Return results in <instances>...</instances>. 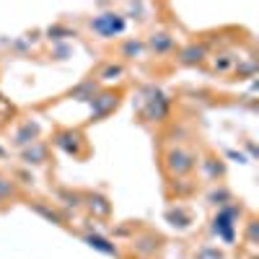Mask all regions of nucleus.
<instances>
[{
	"instance_id": "obj_1",
	"label": "nucleus",
	"mask_w": 259,
	"mask_h": 259,
	"mask_svg": "<svg viewBox=\"0 0 259 259\" xmlns=\"http://www.w3.org/2000/svg\"><path fill=\"white\" fill-rule=\"evenodd\" d=\"M91 29H94L99 36L109 39V36H114V34H122L124 21H122L119 13H101V16H96V18L91 21Z\"/></svg>"
},
{
	"instance_id": "obj_2",
	"label": "nucleus",
	"mask_w": 259,
	"mask_h": 259,
	"mask_svg": "<svg viewBox=\"0 0 259 259\" xmlns=\"http://www.w3.org/2000/svg\"><path fill=\"white\" fill-rule=\"evenodd\" d=\"M166 161H168L171 174H187V171H192L194 166H197L194 156L189 153V150H184V148H174V150L166 156Z\"/></svg>"
},
{
	"instance_id": "obj_3",
	"label": "nucleus",
	"mask_w": 259,
	"mask_h": 259,
	"mask_svg": "<svg viewBox=\"0 0 259 259\" xmlns=\"http://www.w3.org/2000/svg\"><path fill=\"white\" fill-rule=\"evenodd\" d=\"M202 60H205V50H202V47H197V45H189V47L182 52V62H187V65L202 62Z\"/></svg>"
},
{
	"instance_id": "obj_4",
	"label": "nucleus",
	"mask_w": 259,
	"mask_h": 259,
	"mask_svg": "<svg viewBox=\"0 0 259 259\" xmlns=\"http://www.w3.org/2000/svg\"><path fill=\"white\" fill-rule=\"evenodd\" d=\"M150 47H153L156 52H166V50H171V47H174V39H171L166 31H161V34H153V39H150Z\"/></svg>"
},
{
	"instance_id": "obj_5",
	"label": "nucleus",
	"mask_w": 259,
	"mask_h": 259,
	"mask_svg": "<svg viewBox=\"0 0 259 259\" xmlns=\"http://www.w3.org/2000/svg\"><path fill=\"white\" fill-rule=\"evenodd\" d=\"M89 207L94 210L96 207V215H101V218H104V215H109V202H106L104 197H99V194H91V197H89Z\"/></svg>"
},
{
	"instance_id": "obj_6",
	"label": "nucleus",
	"mask_w": 259,
	"mask_h": 259,
	"mask_svg": "<svg viewBox=\"0 0 259 259\" xmlns=\"http://www.w3.org/2000/svg\"><path fill=\"white\" fill-rule=\"evenodd\" d=\"M85 241H89L91 246H96V249H101V251H106V254H117V249L114 246H106L109 241H104L101 236H85Z\"/></svg>"
},
{
	"instance_id": "obj_7",
	"label": "nucleus",
	"mask_w": 259,
	"mask_h": 259,
	"mask_svg": "<svg viewBox=\"0 0 259 259\" xmlns=\"http://www.w3.org/2000/svg\"><path fill=\"white\" fill-rule=\"evenodd\" d=\"M34 210H36V212H41V215H45V218H50V221H55V223H62V221H60V215H57L55 210H50V207H45V205H39V202H36V205H34Z\"/></svg>"
},
{
	"instance_id": "obj_8",
	"label": "nucleus",
	"mask_w": 259,
	"mask_h": 259,
	"mask_svg": "<svg viewBox=\"0 0 259 259\" xmlns=\"http://www.w3.org/2000/svg\"><path fill=\"white\" fill-rule=\"evenodd\" d=\"M197 259H223V254L218 249H212V246H205V249H200Z\"/></svg>"
},
{
	"instance_id": "obj_9",
	"label": "nucleus",
	"mask_w": 259,
	"mask_h": 259,
	"mask_svg": "<svg viewBox=\"0 0 259 259\" xmlns=\"http://www.w3.org/2000/svg\"><path fill=\"white\" fill-rule=\"evenodd\" d=\"M114 75H122V65H106L104 73H101V78H104V80H112Z\"/></svg>"
},
{
	"instance_id": "obj_10",
	"label": "nucleus",
	"mask_w": 259,
	"mask_h": 259,
	"mask_svg": "<svg viewBox=\"0 0 259 259\" xmlns=\"http://www.w3.org/2000/svg\"><path fill=\"white\" fill-rule=\"evenodd\" d=\"M6 194H13V184L8 179H0V197H6Z\"/></svg>"
},
{
	"instance_id": "obj_11",
	"label": "nucleus",
	"mask_w": 259,
	"mask_h": 259,
	"mask_svg": "<svg viewBox=\"0 0 259 259\" xmlns=\"http://www.w3.org/2000/svg\"><path fill=\"white\" fill-rule=\"evenodd\" d=\"M138 52H143V45H140V41H135V45L130 41V45H127V50H124L127 60H130V55H138Z\"/></svg>"
}]
</instances>
